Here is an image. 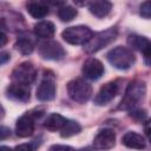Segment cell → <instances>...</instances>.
Masks as SVG:
<instances>
[{
    "mask_svg": "<svg viewBox=\"0 0 151 151\" xmlns=\"http://www.w3.org/2000/svg\"><path fill=\"white\" fill-rule=\"evenodd\" d=\"M109 63L117 70H129L136 61L132 50L124 46H117L106 54Z\"/></svg>",
    "mask_w": 151,
    "mask_h": 151,
    "instance_id": "6da1fadb",
    "label": "cell"
},
{
    "mask_svg": "<svg viewBox=\"0 0 151 151\" xmlns=\"http://www.w3.org/2000/svg\"><path fill=\"white\" fill-rule=\"evenodd\" d=\"M146 92V85L142 80H133L131 81L125 91V96L122 99L119 107L120 110H131L133 109L144 97Z\"/></svg>",
    "mask_w": 151,
    "mask_h": 151,
    "instance_id": "7a4b0ae2",
    "label": "cell"
},
{
    "mask_svg": "<svg viewBox=\"0 0 151 151\" xmlns=\"http://www.w3.org/2000/svg\"><path fill=\"white\" fill-rule=\"evenodd\" d=\"M117 34H118V32H117L116 27H111V28H107L105 31L94 33L91 37V39L84 45V51L86 53L98 52L99 50L106 47L112 41H114V39L117 38Z\"/></svg>",
    "mask_w": 151,
    "mask_h": 151,
    "instance_id": "3957f363",
    "label": "cell"
},
{
    "mask_svg": "<svg viewBox=\"0 0 151 151\" xmlns=\"http://www.w3.org/2000/svg\"><path fill=\"white\" fill-rule=\"evenodd\" d=\"M67 93L68 97L79 104L86 103L92 94V87L88 83L83 79H73L67 84Z\"/></svg>",
    "mask_w": 151,
    "mask_h": 151,
    "instance_id": "277c9868",
    "label": "cell"
},
{
    "mask_svg": "<svg viewBox=\"0 0 151 151\" xmlns=\"http://www.w3.org/2000/svg\"><path fill=\"white\" fill-rule=\"evenodd\" d=\"M92 35L93 32L91 31V28L83 25L67 27L61 33L63 39L71 45H85Z\"/></svg>",
    "mask_w": 151,
    "mask_h": 151,
    "instance_id": "5b68a950",
    "label": "cell"
},
{
    "mask_svg": "<svg viewBox=\"0 0 151 151\" xmlns=\"http://www.w3.org/2000/svg\"><path fill=\"white\" fill-rule=\"evenodd\" d=\"M37 77V70L32 63L24 61L19 64L11 74L12 81L15 84H22V85H29L34 81Z\"/></svg>",
    "mask_w": 151,
    "mask_h": 151,
    "instance_id": "8992f818",
    "label": "cell"
},
{
    "mask_svg": "<svg viewBox=\"0 0 151 151\" xmlns=\"http://www.w3.org/2000/svg\"><path fill=\"white\" fill-rule=\"evenodd\" d=\"M39 54L46 60H59L65 55V50L58 41L46 40L39 45Z\"/></svg>",
    "mask_w": 151,
    "mask_h": 151,
    "instance_id": "52a82bcc",
    "label": "cell"
},
{
    "mask_svg": "<svg viewBox=\"0 0 151 151\" xmlns=\"http://www.w3.org/2000/svg\"><path fill=\"white\" fill-rule=\"evenodd\" d=\"M116 133L112 129L100 130L93 139V147L96 150H109L114 146Z\"/></svg>",
    "mask_w": 151,
    "mask_h": 151,
    "instance_id": "ba28073f",
    "label": "cell"
},
{
    "mask_svg": "<svg viewBox=\"0 0 151 151\" xmlns=\"http://www.w3.org/2000/svg\"><path fill=\"white\" fill-rule=\"evenodd\" d=\"M127 44L133 50H137V51L142 52L144 54V59H145L146 65H150V48H151V45H150V41L146 37L131 34L127 38Z\"/></svg>",
    "mask_w": 151,
    "mask_h": 151,
    "instance_id": "9c48e42d",
    "label": "cell"
},
{
    "mask_svg": "<svg viewBox=\"0 0 151 151\" xmlns=\"http://www.w3.org/2000/svg\"><path fill=\"white\" fill-rule=\"evenodd\" d=\"M83 74L90 80H98L104 74V65L96 58H88L83 65Z\"/></svg>",
    "mask_w": 151,
    "mask_h": 151,
    "instance_id": "30bf717a",
    "label": "cell"
},
{
    "mask_svg": "<svg viewBox=\"0 0 151 151\" xmlns=\"http://www.w3.org/2000/svg\"><path fill=\"white\" fill-rule=\"evenodd\" d=\"M55 97V84L53 77H45L38 86L37 98L41 101H50Z\"/></svg>",
    "mask_w": 151,
    "mask_h": 151,
    "instance_id": "8fae6325",
    "label": "cell"
},
{
    "mask_svg": "<svg viewBox=\"0 0 151 151\" xmlns=\"http://www.w3.org/2000/svg\"><path fill=\"white\" fill-rule=\"evenodd\" d=\"M117 93H118V85H117V83H114V81L106 83L98 91V93H97V96L94 98V104H97L99 106L106 105L107 103H110L116 97Z\"/></svg>",
    "mask_w": 151,
    "mask_h": 151,
    "instance_id": "7c38bea8",
    "label": "cell"
},
{
    "mask_svg": "<svg viewBox=\"0 0 151 151\" xmlns=\"http://www.w3.org/2000/svg\"><path fill=\"white\" fill-rule=\"evenodd\" d=\"M33 132H34V117L29 112H27L17 120L15 133L18 137L26 138L29 137Z\"/></svg>",
    "mask_w": 151,
    "mask_h": 151,
    "instance_id": "4fadbf2b",
    "label": "cell"
},
{
    "mask_svg": "<svg viewBox=\"0 0 151 151\" xmlns=\"http://www.w3.org/2000/svg\"><path fill=\"white\" fill-rule=\"evenodd\" d=\"M7 97L20 103H26L29 99V88L27 85L12 83L7 87Z\"/></svg>",
    "mask_w": 151,
    "mask_h": 151,
    "instance_id": "5bb4252c",
    "label": "cell"
},
{
    "mask_svg": "<svg viewBox=\"0 0 151 151\" xmlns=\"http://www.w3.org/2000/svg\"><path fill=\"white\" fill-rule=\"evenodd\" d=\"M122 143L130 149H136V150H143L146 145L145 139L142 134L134 132V131H129L123 136Z\"/></svg>",
    "mask_w": 151,
    "mask_h": 151,
    "instance_id": "9a60e30c",
    "label": "cell"
},
{
    "mask_svg": "<svg viewBox=\"0 0 151 151\" xmlns=\"http://www.w3.org/2000/svg\"><path fill=\"white\" fill-rule=\"evenodd\" d=\"M54 32H55L54 24L50 20H42L34 25V33L39 38L50 39L54 35Z\"/></svg>",
    "mask_w": 151,
    "mask_h": 151,
    "instance_id": "2e32d148",
    "label": "cell"
},
{
    "mask_svg": "<svg viewBox=\"0 0 151 151\" xmlns=\"http://www.w3.org/2000/svg\"><path fill=\"white\" fill-rule=\"evenodd\" d=\"M90 12L97 17V18H104L106 17L111 9H112V4L110 1H105V0H99V1H93L88 6Z\"/></svg>",
    "mask_w": 151,
    "mask_h": 151,
    "instance_id": "e0dca14e",
    "label": "cell"
},
{
    "mask_svg": "<svg viewBox=\"0 0 151 151\" xmlns=\"http://www.w3.org/2000/svg\"><path fill=\"white\" fill-rule=\"evenodd\" d=\"M65 122H66V118H64L61 114H59V113H51L45 119L44 126L48 131H57V130H60L63 127Z\"/></svg>",
    "mask_w": 151,
    "mask_h": 151,
    "instance_id": "ac0fdd59",
    "label": "cell"
},
{
    "mask_svg": "<svg viewBox=\"0 0 151 151\" xmlns=\"http://www.w3.org/2000/svg\"><path fill=\"white\" fill-rule=\"evenodd\" d=\"M27 12L35 19H42L48 14V7L44 2H28Z\"/></svg>",
    "mask_w": 151,
    "mask_h": 151,
    "instance_id": "d6986e66",
    "label": "cell"
},
{
    "mask_svg": "<svg viewBox=\"0 0 151 151\" xmlns=\"http://www.w3.org/2000/svg\"><path fill=\"white\" fill-rule=\"evenodd\" d=\"M80 130H81V126L79 125L78 122L66 119V122L64 123L63 127L60 129V136L63 138H68V137H72V136L77 134V133H79Z\"/></svg>",
    "mask_w": 151,
    "mask_h": 151,
    "instance_id": "ffe728a7",
    "label": "cell"
},
{
    "mask_svg": "<svg viewBox=\"0 0 151 151\" xmlns=\"http://www.w3.org/2000/svg\"><path fill=\"white\" fill-rule=\"evenodd\" d=\"M15 47H17V50H18L21 54L28 55V54H31V53L33 52V50H34V44L32 42L31 39L22 37V38H19V39L17 40Z\"/></svg>",
    "mask_w": 151,
    "mask_h": 151,
    "instance_id": "44dd1931",
    "label": "cell"
},
{
    "mask_svg": "<svg viewBox=\"0 0 151 151\" xmlns=\"http://www.w3.org/2000/svg\"><path fill=\"white\" fill-rule=\"evenodd\" d=\"M58 17L61 21H71L77 17V9L72 6L65 5L59 8L58 11Z\"/></svg>",
    "mask_w": 151,
    "mask_h": 151,
    "instance_id": "7402d4cb",
    "label": "cell"
},
{
    "mask_svg": "<svg viewBox=\"0 0 151 151\" xmlns=\"http://www.w3.org/2000/svg\"><path fill=\"white\" fill-rule=\"evenodd\" d=\"M140 15L145 19H150L151 17V2L145 1L140 5Z\"/></svg>",
    "mask_w": 151,
    "mask_h": 151,
    "instance_id": "603a6c76",
    "label": "cell"
},
{
    "mask_svg": "<svg viewBox=\"0 0 151 151\" xmlns=\"http://www.w3.org/2000/svg\"><path fill=\"white\" fill-rule=\"evenodd\" d=\"M130 117L137 122H142L146 118V111L145 110H133L130 112Z\"/></svg>",
    "mask_w": 151,
    "mask_h": 151,
    "instance_id": "cb8c5ba5",
    "label": "cell"
},
{
    "mask_svg": "<svg viewBox=\"0 0 151 151\" xmlns=\"http://www.w3.org/2000/svg\"><path fill=\"white\" fill-rule=\"evenodd\" d=\"M48 151H76L72 146L68 145H61V144H54L50 147Z\"/></svg>",
    "mask_w": 151,
    "mask_h": 151,
    "instance_id": "d4e9b609",
    "label": "cell"
},
{
    "mask_svg": "<svg viewBox=\"0 0 151 151\" xmlns=\"http://www.w3.org/2000/svg\"><path fill=\"white\" fill-rule=\"evenodd\" d=\"M11 136V130L7 126H2L0 125V140H4L6 138H8Z\"/></svg>",
    "mask_w": 151,
    "mask_h": 151,
    "instance_id": "484cf974",
    "label": "cell"
},
{
    "mask_svg": "<svg viewBox=\"0 0 151 151\" xmlns=\"http://www.w3.org/2000/svg\"><path fill=\"white\" fill-rule=\"evenodd\" d=\"M13 151H33V147L31 144H20L17 145Z\"/></svg>",
    "mask_w": 151,
    "mask_h": 151,
    "instance_id": "4316f807",
    "label": "cell"
},
{
    "mask_svg": "<svg viewBox=\"0 0 151 151\" xmlns=\"http://www.w3.org/2000/svg\"><path fill=\"white\" fill-rule=\"evenodd\" d=\"M11 59V54L8 52H0V66L6 64Z\"/></svg>",
    "mask_w": 151,
    "mask_h": 151,
    "instance_id": "83f0119b",
    "label": "cell"
},
{
    "mask_svg": "<svg viewBox=\"0 0 151 151\" xmlns=\"http://www.w3.org/2000/svg\"><path fill=\"white\" fill-rule=\"evenodd\" d=\"M7 41H8L7 35H6L4 32H1V31H0V47L5 46V45L7 44Z\"/></svg>",
    "mask_w": 151,
    "mask_h": 151,
    "instance_id": "f1b7e54d",
    "label": "cell"
},
{
    "mask_svg": "<svg viewBox=\"0 0 151 151\" xmlns=\"http://www.w3.org/2000/svg\"><path fill=\"white\" fill-rule=\"evenodd\" d=\"M0 151H13V149L8 146H0Z\"/></svg>",
    "mask_w": 151,
    "mask_h": 151,
    "instance_id": "f546056e",
    "label": "cell"
},
{
    "mask_svg": "<svg viewBox=\"0 0 151 151\" xmlns=\"http://www.w3.org/2000/svg\"><path fill=\"white\" fill-rule=\"evenodd\" d=\"M5 116V109L2 107V105H0V118H2Z\"/></svg>",
    "mask_w": 151,
    "mask_h": 151,
    "instance_id": "4dcf8cb0",
    "label": "cell"
}]
</instances>
